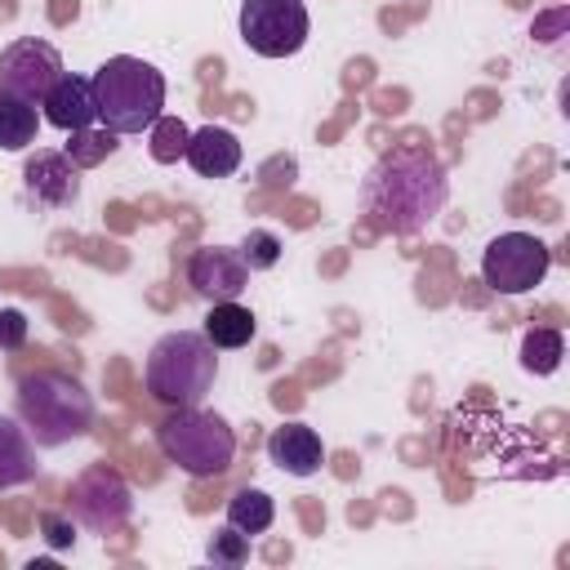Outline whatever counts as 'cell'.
<instances>
[{
	"mask_svg": "<svg viewBox=\"0 0 570 570\" xmlns=\"http://www.w3.org/2000/svg\"><path fill=\"white\" fill-rule=\"evenodd\" d=\"M272 521H276V503H272V494H267V490L245 485V490H236V494L227 499V525L245 530L249 539H254V534H263Z\"/></svg>",
	"mask_w": 570,
	"mask_h": 570,
	"instance_id": "obj_17",
	"label": "cell"
},
{
	"mask_svg": "<svg viewBox=\"0 0 570 570\" xmlns=\"http://www.w3.org/2000/svg\"><path fill=\"white\" fill-rule=\"evenodd\" d=\"M40 534H45V543H49L53 552L71 548V543H76V525H71V512H67V517H62V512H40Z\"/></svg>",
	"mask_w": 570,
	"mask_h": 570,
	"instance_id": "obj_24",
	"label": "cell"
},
{
	"mask_svg": "<svg viewBox=\"0 0 570 570\" xmlns=\"http://www.w3.org/2000/svg\"><path fill=\"white\" fill-rule=\"evenodd\" d=\"M548 267L552 249L530 232H499L481 249V281L494 294H530L534 285H543Z\"/></svg>",
	"mask_w": 570,
	"mask_h": 570,
	"instance_id": "obj_7",
	"label": "cell"
},
{
	"mask_svg": "<svg viewBox=\"0 0 570 570\" xmlns=\"http://www.w3.org/2000/svg\"><path fill=\"white\" fill-rule=\"evenodd\" d=\"M36 129H40L36 102L0 94V151H27L36 142Z\"/></svg>",
	"mask_w": 570,
	"mask_h": 570,
	"instance_id": "obj_18",
	"label": "cell"
},
{
	"mask_svg": "<svg viewBox=\"0 0 570 570\" xmlns=\"http://www.w3.org/2000/svg\"><path fill=\"white\" fill-rule=\"evenodd\" d=\"M156 445H160V454H165L178 472H187V476H196V481L223 476V472L232 468V459H236V432L227 428L223 414L200 410V405L174 410V414L156 428Z\"/></svg>",
	"mask_w": 570,
	"mask_h": 570,
	"instance_id": "obj_5",
	"label": "cell"
},
{
	"mask_svg": "<svg viewBox=\"0 0 570 570\" xmlns=\"http://www.w3.org/2000/svg\"><path fill=\"white\" fill-rule=\"evenodd\" d=\"M267 459L289 476H316L325 463V441L307 423H281L267 436Z\"/></svg>",
	"mask_w": 570,
	"mask_h": 570,
	"instance_id": "obj_13",
	"label": "cell"
},
{
	"mask_svg": "<svg viewBox=\"0 0 570 570\" xmlns=\"http://www.w3.org/2000/svg\"><path fill=\"white\" fill-rule=\"evenodd\" d=\"M240 138L232 134V129H223V125H205V129H196L191 138H187V151H183V160L200 174V178H227V174H236L240 169Z\"/></svg>",
	"mask_w": 570,
	"mask_h": 570,
	"instance_id": "obj_14",
	"label": "cell"
},
{
	"mask_svg": "<svg viewBox=\"0 0 570 570\" xmlns=\"http://www.w3.org/2000/svg\"><path fill=\"white\" fill-rule=\"evenodd\" d=\"M218 347L196 334V330H169L151 343L147 365H142V387L151 392V401L183 410V405H200L214 392L218 379Z\"/></svg>",
	"mask_w": 570,
	"mask_h": 570,
	"instance_id": "obj_3",
	"label": "cell"
},
{
	"mask_svg": "<svg viewBox=\"0 0 570 570\" xmlns=\"http://www.w3.org/2000/svg\"><path fill=\"white\" fill-rule=\"evenodd\" d=\"M281 236L276 232H267V227H249L245 232V240L236 245V254H240V263L249 267V272H272L276 263H281Z\"/></svg>",
	"mask_w": 570,
	"mask_h": 570,
	"instance_id": "obj_22",
	"label": "cell"
},
{
	"mask_svg": "<svg viewBox=\"0 0 570 570\" xmlns=\"http://www.w3.org/2000/svg\"><path fill=\"white\" fill-rule=\"evenodd\" d=\"M187 285L205 298V303H227V298H240L245 285H249V267L240 263L236 249L227 245H200L187 263Z\"/></svg>",
	"mask_w": 570,
	"mask_h": 570,
	"instance_id": "obj_10",
	"label": "cell"
},
{
	"mask_svg": "<svg viewBox=\"0 0 570 570\" xmlns=\"http://www.w3.org/2000/svg\"><path fill=\"white\" fill-rule=\"evenodd\" d=\"M116 138H120V134H111V129H94V125H89V129L71 134V142H67L62 151L71 156V165H76V169H89V165L107 160V156H111V151L120 147Z\"/></svg>",
	"mask_w": 570,
	"mask_h": 570,
	"instance_id": "obj_21",
	"label": "cell"
},
{
	"mask_svg": "<svg viewBox=\"0 0 570 570\" xmlns=\"http://www.w3.org/2000/svg\"><path fill=\"white\" fill-rule=\"evenodd\" d=\"M27 316L18 307H0V352H18L27 347Z\"/></svg>",
	"mask_w": 570,
	"mask_h": 570,
	"instance_id": "obj_25",
	"label": "cell"
},
{
	"mask_svg": "<svg viewBox=\"0 0 570 570\" xmlns=\"http://www.w3.org/2000/svg\"><path fill=\"white\" fill-rule=\"evenodd\" d=\"M450 200L445 165L423 147H392L374 160L361 183V209L379 232L414 236L423 232Z\"/></svg>",
	"mask_w": 570,
	"mask_h": 570,
	"instance_id": "obj_1",
	"label": "cell"
},
{
	"mask_svg": "<svg viewBox=\"0 0 570 570\" xmlns=\"http://www.w3.org/2000/svg\"><path fill=\"white\" fill-rule=\"evenodd\" d=\"M22 183L40 209H67L80 196V169L71 165L67 151H36L22 169Z\"/></svg>",
	"mask_w": 570,
	"mask_h": 570,
	"instance_id": "obj_11",
	"label": "cell"
},
{
	"mask_svg": "<svg viewBox=\"0 0 570 570\" xmlns=\"http://www.w3.org/2000/svg\"><path fill=\"white\" fill-rule=\"evenodd\" d=\"M205 557H209L214 566H223V570H236V566L249 561V534L236 530V525H218V530L209 534V543H205Z\"/></svg>",
	"mask_w": 570,
	"mask_h": 570,
	"instance_id": "obj_23",
	"label": "cell"
},
{
	"mask_svg": "<svg viewBox=\"0 0 570 570\" xmlns=\"http://www.w3.org/2000/svg\"><path fill=\"white\" fill-rule=\"evenodd\" d=\"M18 419L40 450H58L94 428V396L62 370H36L18 383Z\"/></svg>",
	"mask_w": 570,
	"mask_h": 570,
	"instance_id": "obj_2",
	"label": "cell"
},
{
	"mask_svg": "<svg viewBox=\"0 0 570 570\" xmlns=\"http://www.w3.org/2000/svg\"><path fill=\"white\" fill-rule=\"evenodd\" d=\"M89 89H94L98 120L111 134H142L165 107V76L151 62L129 58V53L107 58L89 76Z\"/></svg>",
	"mask_w": 570,
	"mask_h": 570,
	"instance_id": "obj_4",
	"label": "cell"
},
{
	"mask_svg": "<svg viewBox=\"0 0 570 570\" xmlns=\"http://www.w3.org/2000/svg\"><path fill=\"white\" fill-rule=\"evenodd\" d=\"M236 27L258 58H294L312 36L303 0H245Z\"/></svg>",
	"mask_w": 570,
	"mask_h": 570,
	"instance_id": "obj_6",
	"label": "cell"
},
{
	"mask_svg": "<svg viewBox=\"0 0 570 570\" xmlns=\"http://www.w3.org/2000/svg\"><path fill=\"white\" fill-rule=\"evenodd\" d=\"M151 160L156 165H174V160H183V151H187V138H191V129L178 120V116H156L151 120Z\"/></svg>",
	"mask_w": 570,
	"mask_h": 570,
	"instance_id": "obj_20",
	"label": "cell"
},
{
	"mask_svg": "<svg viewBox=\"0 0 570 570\" xmlns=\"http://www.w3.org/2000/svg\"><path fill=\"white\" fill-rule=\"evenodd\" d=\"M58 76H62V53L40 36H22L0 49V94L9 98L40 102Z\"/></svg>",
	"mask_w": 570,
	"mask_h": 570,
	"instance_id": "obj_9",
	"label": "cell"
},
{
	"mask_svg": "<svg viewBox=\"0 0 570 570\" xmlns=\"http://www.w3.org/2000/svg\"><path fill=\"white\" fill-rule=\"evenodd\" d=\"M561 356H566V338H561V330L534 325V330L521 334V370H525V374H539V379H543V374H557Z\"/></svg>",
	"mask_w": 570,
	"mask_h": 570,
	"instance_id": "obj_19",
	"label": "cell"
},
{
	"mask_svg": "<svg viewBox=\"0 0 570 570\" xmlns=\"http://www.w3.org/2000/svg\"><path fill=\"white\" fill-rule=\"evenodd\" d=\"M40 107H45V120L53 129H62V134H80V129H89L98 120L89 76H71V71H62L53 80V89L40 98Z\"/></svg>",
	"mask_w": 570,
	"mask_h": 570,
	"instance_id": "obj_12",
	"label": "cell"
},
{
	"mask_svg": "<svg viewBox=\"0 0 570 570\" xmlns=\"http://www.w3.org/2000/svg\"><path fill=\"white\" fill-rule=\"evenodd\" d=\"M214 347H245V343H254V334H258V321H254V312L245 307V303H236V298H227V303H209V316H205V330H200Z\"/></svg>",
	"mask_w": 570,
	"mask_h": 570,
	"instance_id": "obj_16",
	"label": "cell"
},
{
	"mask_svg": "<svg viewBox=\"0 0 570 570\" xmlns=\"http://www.w3.org/2000/svg\"><path fill=\"white\" fill-rule=\"evenodd\" d=\"M36 441L27 436L22 419L0 414V490H18L36 481Z\"/></svg>",
	"mask_w": 570,
	"mask_h": 570,
	"instance_id": "obj_15",
	"label": "cell"
},
{
	"mask_svg": "<svg viewBox=\"0 0 570 570\" xmlns=\"http://www.w3.org/2000/svg\"><path fill=\"white\" fill-rule=\"evenodd\" d=\"M67 512L85 525V530H98V534H111L129 521L134 512V490L125 485V476L107 463H89L71 490H67Z\"/></svg>",
	"mask_w": 570,
	"mask_h": 570,
	"instance_id": "obj_8",
	"label": "cell"
}]
</instances>
